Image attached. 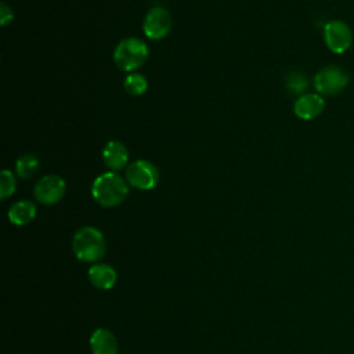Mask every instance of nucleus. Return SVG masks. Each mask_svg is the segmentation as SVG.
I'll list each match as a JSON object with an SVG mask.
<instances>
[{
	"label": "nucleus",
	"mask_w": 354,
	"mask_h": 354,
	"mask_svg": "<svg viewBox=\"0 0 354 354\" xmlns=\"http://www.w3.org/2000/svg\"><path fill=\"white\" fill-rule=\"evenodd\" d=\"M325 108V100L322 95L315 93L301 94L293 105V112L299 119L311 120L321 115Z\"/></svg>",
	"instance_id": "nucleus-9"
},
{
	"label": "nucleus",
	"mask_w": 354,
	"mask_h": 354,
	"mask_svg": "<svg viewBox=\"0 0 354 354\" xmlns=\"http://www.w3.org/2000/svg\"><path fill=\"white\" fill-rule=\"evenodd\" d=\"M39 166H40V162L37 156L32 153H25L18 158L15 163V170L21 178H29L37 171Z\"/></svg>",
	"instance_id": "nucleus-14"
},
{
	"label": "nucleus",
	"mask_w": 354,
	"mask_h": 354,
	"mask_svg": "<svg viewBox=\"0 0 354 354\" xmlns=\"http://www.w3.org/2000/svg\"><path fill=\"white\" fill-rule=\"evenodd\" d=\"M127 183L137 189H152L159 180L158 169L148 160L138 159L133 162L126 170Z\"/></svg>",
	"instance_id": "nucleus-6"
},
{
	"label": "nucleus",
	"mask_w": 354,
	"mask_h": 354,
	"mask_svg": "<svg viewBox=\"0 0 354 354\" xmlns=\"http://www.w3.org/2000/svg\"><path fill=\"white\" fill-rule=\"evenodd\" d=\"M15 187H17V183H15V178H14V174L4 169L1 170V176H0V198L1 199H6L8 196H11L15 191Z\"/></svg>",
	"instance_id": "nucleus-16"
},
{
	"label": "nucleus",
	"mask_w": 354,
	"mask_h": 354,
	"mask_svg": "<svg viewBox=\"0 0 354 354\" xmlns=\"http://www.w3.org/2000/svg\"><path fill=\"white\" fill-rule=\"evenodd\" d=\"M144 33L152 40H159L165 37L171 28L170 12L163 7L151 8L144 18Z\"/></svg>",
	"instance_id": "nucleus-8"
},
{
	"label": "nucleus",
	"mask_w": 354,
	"mask_h": 354,
	"mask_svg": "<svg viewBox=\"0 0 354 354\" xmlns=\"http://www.w3.org/2000/svg\"><path fill=\"white\" fill-rule=\"evenodd\" d=\"M36 216V206L30 201H18L8 209V220L15 225H26Z\"/></svg>",
	"instance_id": "nucleus-13"
},
{
	"label": "nucleus",
	"mask_w": 354,
	"mask_h": 354,
	"mask_svg": "<svg viewBox=\"0 0 354 354\" xmlns=\"http://www.w3.org/2000/svg\"><path fill=\"white\" fill-rule=\"evenodd\" d=\"M90 348L93 354H118L119 350L115 335L105 328L93 332L90 336Z\"/></svg>",
	"instance_id": "nucleus-10"
},
{
	"label": "nucleus",
	"mask_w": 354,
	"mask_h": 354,
	"mask_svg": "<svg viewBox=\"0 0 354 354\" xmlns=\"http://www.w3.org/2000/svg\"><path fill=\"white\" fill-rule=\"evenodd\" d=\"M66 184L64 178L57 174H47L41 177L33 188L36 201L43 205H54L59 202L64 198Z\"/></svg>",
	"instance_id": "nucleus-7"
},
{
	"label": "nucleus",
	"mask_w": 354,
	"mask_h": 354,
	"mask_svg": "<svg viewBox=\"0 0 354 354\" xmlns=\"http://www.w3.org/2000/svg\"><path fill=\"white\" fill-rule=\"evenodd\" d=\"M90 282L101 290L111 289L118 279L116 271L108 264H94L87 271Z\"/></svg>",
	"instance_id": "nucleus-12"
},
{
	"label": "nucleus",
	"mask_w": 354,
	"mask_h": 354,
	"mask_svg": "<svg viewBox=\"0 0 354 354\" xmlns=\"http://www.w3.org/2000/svg\"><path fill=\"white\" fill-rule=\"evenodd\" d=\"M129 188L126 181L115 171H106L98 176L91 185V195L100 205L113 207L120 205L127 196Z\"/></svg>",
	"instance_id": "nucleus-1"
},
{
	"label": "nucleus",
	"mask_w": 354,
	"mask_h": 354,
	"mask_svg": "<svg viewBox=\"0 0 354 354\" xmlns=\"http://www.w3.org/2000/svg\"><path fill=\"white\" fill-rule=\"evenodd\" d=\"M0 19H1V25H6L8 21L12 19V11L6 3L1 4V18Z\"/></svg>",
	"instance_id": "nucleus-18"
},
{
	"label": "nucleus",
	"mask_w": 354,
	"mask_h": 354,
	"mask_svg": "<svg viewBox=\"0 0 354 354\" xmlns=\"http://www.w3.org/2000/svg\"><path fill=\"white\" fill-rule=\"evenodd\" d=\"M129 152L124 144L119 141H109L102 149V160L111 170H120L126 166Z\"/></svg>",
	"instance_id": "nucleus-11"
},
{
	"label": "nucleus",
	"mask_w": 354,
	"mask_h": 354,
	"mask_svg": "<svg viewBox=\"0 0 354 354\" xmlns=\"http://www.w3.org/2000/svg\"><path fill=\"white\" fill-rule=\"evenodd\" d=\"M148 58L147 44L137 39L129 37L122 40L113 53V61L120 71H134L140 68Z\"/></svg>",
	"instance_id": "nucleus-3"
},
{
	"label": "nucleus",
	"mask_w": 354,
	"mask_h": 354,
	"mask_svg": "<svg viewBox=\"0 0 354 354\" xmlns=\"http://www.w3.org/2000/svg\"><path fill=\"white\" fill-rule=\"evenodd\" d=\"M348 73L336 65H328L318 71L314 77V87L319 95L332 97L343 91L348 84Z\"/></svg>",
	"instance_id": "nucleus-4"
},
{
	"label": "nucleus",
	"mask_w": 354,
	"mask_h": 354,
	"mask_svg": "<svg viewBox=\"0 0 354 354\" xmlns=\"http://www.w3.org/2000/svg\"><path fill=\"white\" fill-rule=\"evenodd\" d=\"M123 86H124V90L131 94V95H141L145 93L147 87H148V83H147V79L141 75V73H129L126 77H124V82H123Z\"/></svg>",
	"instance_id": "nucleus-15"
},
{
	"label": "nucleus",
	"mask_w": 354,
	"mask_h": 354,
	"mask_svg": "<svg viewBox=\"0 0 354 354\" xmlns=\"http://www.w3.org/2000/svg\"><path fill=\"white\" fill-rule=\"evenodd\" d=\"M324 40L332 53L343 54L351 47L353 32L346 22L333 19L324 26Z\"/></svg>",
	"instance_id": "nucleus-5"
},
{
	"label": "nucleus",
	"mask_w": 354,
	"mask_h": 354,
	"mask_svg": "<svg viewBox=\"0 0 354 354\" xmlns=\"http://www.w3.org/2000/svg\"><path fill=\"white\" fill-rule=\"evenodd\" d=\"M72 250L82 261H97L102 259L106 252L105 236L95 227H82L73 235Z\"/></svg>",
	"instance_id": "nucleus-2"
},
{
	"label": "nucleus",
	"mask_w": 354,
	"mask_h": 354,
	"mask_svg": "<svg viewBox=\"0 0 354 354\" xmlns=\"http://www.w3.org/2000/svg\"><path fill=\"white\" fill-rule=\"evenodd\" d=\"M308 86V80L307 77L300 73V72H290L288 79H286V87L292 91V93H303Z\"/></svg>",
	"instance_id": "nucleus-17"
}]
</instances>
